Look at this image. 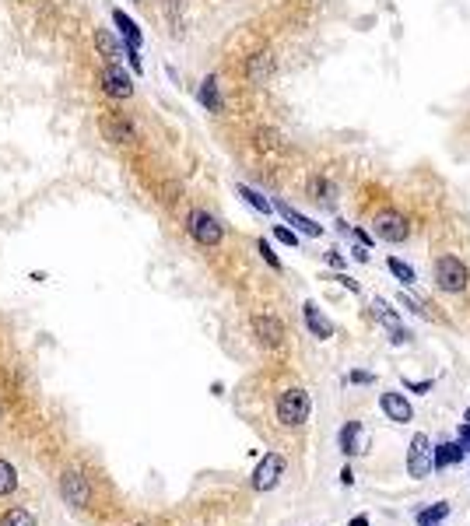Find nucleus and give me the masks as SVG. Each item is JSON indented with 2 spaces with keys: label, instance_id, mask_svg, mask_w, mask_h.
Returning a JSON list of instances; mask_svg holds the SVG:
<instances>
[{
  "label": "nucleus",
  "instance_id": "1",
  "mask_svg": "<svg viewBox=\"0 0 470 526\" xmlns=\"http://www.w3.org/2000/svg\"><path fill=\"white\" fill-rule=\"evenodd\" d=\"M435 285L446 295H460L470 288V270L460 256H439L435 260Z\"/></svg>",
  "mask_w": 470,
  "mask_h": 526
},
{
  "label": "nucleus",
  "instance_id": "2",
  "mask_svg": "<svg viewBox=\"0 0 470 526\" xmlns=\"http://www.w3.org/2000/svg\"><path fill=\"white\" fill-rule=\"evenodd\" d=\"M372 232H376V239H382V242L400 246V242H407V239H411V221H407V214L386 208V210H379L376 217H372Z\"/></svg>",
  "mask_w": 470,
  "mask_h": 526
},
{
  "label": "nucleus",
  "instance_id": "3",
  "mask_svg": "<svg viewBox=\"0 0 470 526\" xmlns=\"http://www.w3.org/2000/svg\"><path fill=\"white\" fill-rule=\"evenodd\" d=\"M305 418H309V393L298 386L284 390L278 397V421L284 428H298V424H305Z\"/></svg>",
  "mask_w": 470,
  "mask_h": 526
},
{
  "label": "nucleus",
  "instance_id": "4",
  "mask_svg": "<svg viewBox=\"0 0 470 526\" xmlns=\"http://www.w3.org/2000/svg\"><path fill=\"white\" fill-rule=\"evenodd\" d=\"M187 232L200 242V246H218L221 239H225V225L211 214V210H189L187 217Z\"/></svg>",
  "mask_w": 470,
  "mask_h": 526
},
{
  "label": "nucleus",
  "instance_id": "5",
  "mask_svg": "<svg viewBox=\"0 0 470 526\" xmlns=\"http://www.w3.org/2000/svg\"><path fill=\"white\" fill-rule=\"evenodd\" d=\"M98 85H102V92L109 95V99H130L134 95V81H130V74L119 67V64H105L102 71H98Z\"/></svg>",
  "mask_w": 470,
  "mask_h": 526
},
{
  "label": "nucleus",
  "instance_id": "6",
  "mask_svg": "<svg viewBox=\"0 0 470 526\" xmlns=\"http://www.w3.org/2000/svg\"><path fill=\"white\" fill-rule=\"evenodd\" d=\"M98 130H102V137L109 144H134L137 141V130H134V123L123 112H105L98 119Z\"/></svg>",
  "mask_w": 470,
  "mask_h": 526
},
{
  "label": "nucleus",
  "instance_id": "7",
  "mask_svg": "<svg viewBox=\"0 0 470 526\" xmlns=\"http://www.w3.org/2000/svg\"><path fill=\"white\" fill-rule=\"evenodd\" d=\"M407 474H411V477H428V474H432V438H428L425 431H418V435L411 438Z\"/></svg>",
  "mask_w": 470,
  "mask_h": 526
},
{
  "label": "nucleus",
  "instance_id": "8",
  "mask_svg": "<svg viewBox=\"0 0 470 526\" xmlns=\"http://www.w3.org/2000/svg\"><path fill=\"white\" fill-rule=\"evenodd\" d=\"M281 477H284V456L281 453H264V460H260V467L253 474V488L257 491H271V488H278Z\"/></svg>",
  "mask_w": 470,
  "mask_h": 526
},
{
  "label": "nucleus",
  "instance_id": "9",
  "mask_svg": "<svg viewBox=\"0 0 470 526\" xmlns=\"http://www.w3.org/2000/svg\"><path fill=\"white\" fill-rule=\"evenodd\" d=\"M60 495H64V502L67 506H74V509H85L88 502H92V488H88V481L81 477V474H64V481H60Z\"/></svg>",
  "mask_w": 470,
  "mask_h": 526
},
{
  "label": "nucleus",
  "instance_id": "10",
  "mask_svg": "<svg viewBox=\"0 0 470 526\" xmlns=\"http://www.w3.org/2000/svg\"><path fill=\"white\" fill-rule=\"evenodd\" d=\"M274 210L281 214V217L291 225V228H295V232H302V235H309V239H319V235H323V225H316L312 217H305L302 210H295L288 201H274Z\"/></svg>",
  "mask_w": 470,
  "mask_h": 526
},
{
  "label": "nucleus",
  "instance_id": "11",
  "mask_svg": "<svg viewBox=\"0 0 470 526\" xmlns=\"http://www.w3.org/2000/svg\"><path fill=\"white\" fill-rule=\"evenodd\" d=\"M253 330H257V337H260V344H267V347H281L284 344V323L278 316H253Z\"/></svg>",
  "mask_w": 470,
  "mask_h": 526
},
{
  "label": "nucleus",
  "instance_id": "12",
  "mask_svg": "<svg viewBox=\"0 0 470 526\" xmlns=\"http://www.w3.org/2000/svg\"><path fill=\"white\" fill-rule=\"evenodd\" d=\"M379 407H382L386 418L400 421V424H407V421L414 418V411H411V404L404 400V393H382V397H379Z\"/></svg>",
  "mask_w": 470,
  "mask_h": 526
},
{
  "label": "nucleus",
  "instance_id": "13",
  "mask_svg": "<svg viewBox=\"0 0 470 526\" xmlns=\"http://www.w3.org/2000/svg\"><path fill=\"white\" fill-rule=\"evenodd\" d=\"M95 49L105 64H119V56H123V42L109 28H95Z\"/></svg>",
  "mask_w": 470,
  "mask_h": 526
},
{
  "label": "nucleus",
  "instance_id": "14",
  "mask_svg": "<svg viewBox=\"0 0 470 526\" xmlns=\"http://www.w3.org/2000/svg\"><path fill=\"white\" fill-rule=\"evenodd\" d=\"M271 74H274V56H271V53H253V56L246 60V78H249L253 85H264Z\"/></svg>",
  "mask_w": 470,
  "mask_h": 526
},
{
  "label": "nucleus",
  "instance_id": "15",
  "mask_svg": "<svg viewBox=\"0 0 470 526\" xmlns=\"http://www.w3.org/2000/svg\"><path fill=\"white\" fill-rule=\"evenodd\" d=\"M341 449H344L348 456L365 453V431H362V421H348V424L341 428Z\"/></svg>",
  "mask_w": 470,
  "mask_h": 526
},
{
  "label": "nucleus",
  "instance_id": "16",
  "mask_svg": "<svg viewBox=\"0 0 470 526\" xmlns=\"http://www.w3.org/2000/svg\"><path fill=\"white\" fill-rule=\"evenodd\" d=\"M112 21H116V28H119V35H123V42L127 46H134V49H141V42H144V35H141V28H137V21L127 14V11H112Z\"/></svg>",
  "mask_w": 470,
  "mask_h": 526
},
{
  "label": "nucleus",
  "instance_id": "17",
  "mask_svg": "<svg viewBox=\"0 0 470 526\" xmlns=\"http://www.w3.org/2000/svg\"><path fill=\"white\" fill-rule=\"evenodd\" d=\"M302 316H305V326H309V333H312V337H319V340L334 337V326H330V319H327V316H319L316 302H305V306H302Z\"/></svg>",
  "mask_w": 470,
  "mask_h": 526
},
{
  "label": "nucleus",
  "instance_id": "18",
  "mask_svg": "<svg viewBox=\"0 0 470 526\" xmlns=\"http://www.w3.org/2000/svg\"><path fill=\"white\" fill-rule=\"evenodd\" d=\"M460 460H464V446L460 442H442V446L432 449V470H442V467L460 463Z\"/></svg>",
  "mask_w": 470,
  "mask_h": 526
},
{
  "label": "nucleus",
  "instance_id": "19",
  "mask_svg": "<svg viewBox=\"0 0 470 526\" xmlns=\"http://www.w3.org/2000/svg\"><path fill=\"white\" fill-rule=\"evenodd\" d=\"M196 99H200V105H204L207 112H221V95H218V78H204V85H200V92H196Z\"/></svg>",
  "mask_w": 470,
  "mask_h": 526
},
{
  "label": "nucleus",
  "instance_id": "20",
  "mask_svg": "<svg viewBox=\"0 0 470 526\" xmlns=\"http://www.w3.org/2000/svg\"><path fill=\"white\" fill-rule=\"evenodd\" d=\"M235 193H239V197H242V201H246L253 210H260V214H271V210H274V204H271L260 190H253V186H246V183H239V186H235Z\"/></svg>",
  "mask_w": 470,
  "mask_h": 526
},
{
  "label": "nucleus",
  "instance_id": "21",
  "mask_svg": "<svg viewBox=\"0 0 470 526\" xmlns=\"http://www.w3.org/2000/svg\"><path fill=\"white\" fill-rule=\"evenodd\" d=\"M386 267H389V274H393V277H396V281H400L404 288H411V285L418 281L414 267H411V263H404L400 256H389V260H386Z\"/></svg>",
  "mask_w": 470,
  "mask_h": 526
},
{
  "label": "nucleus",
  "instance_id": "22",
  "mask_svg": "<svg viewBox=\"0 0 470 526\" xmlns=\"http://www.w3.org/2000/svg\"><path fill=\"white\" fill-rule=\"evenodd\" d=\"M305 190H309V197L312 201H330V193H334V186H330V179L327 176H309V183H305Z\"/></svg>",
  "mask_w": 470,
  "mask_h": 526
},
{
  "label": "nucleus",
  "instance_id": "23",
  "mask_svg": "<svg viewBox=\"0 0 470 526\" xmlns=\"http://www.w3.org/2000/svg\"><path fill=\"white\" fill-rule=\"evenodd\" d=\"M446 516H450V506L446 502H435L432 509H421L418 513V526H439Z\"/></svg>",
  "mask_w": 470,
  "mask_h": 526
},
{
  "label": "nucleus",
  "instance_id": "24",
  "mask_svg": "<svg viewBox=\"0 0 470 526\" xmlns=\"http://www.w3.org/2000/svg\"><path fill=\"white\" fill-rule=\"evenodd\" d=\"M372 313H376V319H379V323H386L389 330H393V326H400V316L389 309V302H386V299H376V302H372Z\"/></svg>",
  "mask_w": 470,
  "mask_h": 526
},
{
  "label": "nucleus",
  "instance_id": "25",
  "mask_svg": "<svg viewBox=\"0 0 470 526\" xmlns=\"http://www.w3.org/2000/svg\"><path fill=\"white\" fill-rule=\"evenodd\" d=\"M14 488H18V474L7 460H0V495H11Z\"/></svg>",
  "mask_w": 470,
  "mask_h": 526
},
{
  "label": "nucleus",
  "instance_id": "26",
  "mask_svg": "<svg viewBox=\"0 0 470 526\" xmlns=\"http://www.w3.org/2000/svg\"><path fill=\"white\" fill-rule=\"evenodd\" d=\"M0 526H39V523H35L32 513H25V509H11V513L0 520Z\"/></svg>",
  "mask_w": 470,
  "mask_h": 526
},
{
  "label": "nucleus",
  "instance_id": "27",
  "mask_svg": "<svg viewBox=\"0 0 470 526\" xmlns=\"http://www.w3.org/2000/svg\"><path fill=\"white\" fill-rule=\"evenodd\" d=\"M257 253L267 260V267H271V270H281V260H278V253L271 249V242H267V239H260V242H257Z\"/></svg>",
  "mask_w": 470,
  "mask_h": 526
},
{
  "label": "nucleus",
  "instance_id": "28",
  "mask_svg": "<svg viewBox=\"0 0 470 526\" xmlns=\"http://www.w3.org/2000/svg\"><path fill=\"white\" fill-rule=\"evenodd\" d=\"M274 239H278L281 246H291V249L298 246V232H295V228H288V225H274Z\"/></svg>",
  "mask_w": 470,
  "mask_h": 526
},
{
  "label": "nucleus",
  "instance_id": "29",
  "mask_svg": "<svg viewBox=\"0 0 470 526\" xmlns=\"http://www.w3.org/2000/svg\"><path fill=\"white\" fill-rule=\"evenodd\" d=\"M389 340H393V344H411L414 333H411L407 326H393V330H389Z\"/></svg>",
  "mask_w": 470,
  "mask_h": 526
},
{
  "label": "nucleus",
  "instance_id": "30",
  "mask_svg": "<svg viewBox=\"0 0 470 526\" xmlns=\"http://www.w3.org/2000/svg\"><path fill=\"white\" fill-rule=\"evenodd\" d=\"M327 263H330L334 270H344V267H348V260H344L341 249H330V253H327Z\"/></svg>",
  "mask_w": 470,
  "mask_h": 526
},
{
  "label": "nucleus",
  "instance_id": "31",
  "mask_svg": "<svg viewBox=\"0 0 470 526\" xmlns=\"http://www.w3.org/2000/svg\"><path fill=\"white\" fill-rule=\"evenodd\" d=\"M334 281H337V285H344V288H348V292H362V285H358V281H355V277H348V274H337V277H334Z\"/></svg>",
  "mask_w": 470,
  "mask_h": 526
},
{
  "label": "nucleus",
  "instance_id": "32",
  "mask_svg": "<svg viewBox=\"0 0 470 526\" xmlns=\"http://www.w3.org/2000/svg\"><path fill=\"white\" fill-rule=\"evenodd\" d=\"M351 256H355L358 263H369V246H362V242H358V246L351 249Z\"/></svg>",
  "mask_w": 470,
  "mask_h": 526
},
{
  "label": "nucleus",
  "instance_id": "33",
  "mask_svg": "<svg viewBox=\"0 0 470 526\" xmlns=\"http://www.w3.org/2000/svg\"><path fill=\"white\" fill-rule=\"evenodd\" d=\"M460 446H464V453H470V424L467 421L460 424Z\"/></svg>",
  "mask_w": 470,
  "mask_h": 526
},
{
  "label": "nucleus",
  "instance_id": "34",
  "mask_svg": "<svg viewBox=\"0 0 470 526\" xmlns=\"http://www.w3.org/2000/svg\"><path fill=\"white\" fill-rule=\"evenodd\" d=\"M400 309H407V313L421 316V309H418V302H414V299H404V295H400Z\"/></svg>",
  "mask_w": 470,
  "mask_h": 526
},
{
  "label": "nucleus",
  "instance_id": "35",
  "mask_svg": "<svg viewBox=\"0 0 470 526\" xmlns=\"http://www.w3.org/2000/svg\"><path fill=\"white\" fill-rule=\"evenodd\" d=\"M351 383L365 386V383H372V372H351Z\"/></svg>",
  "mask_w": 470,
  "mask_h": 526
},
{
  "label": "nucleus",
  "instance_id": "36",
  "mask_svg": "<svg viewBox=\"0 0 470 526\" xmlns=\"http://www.w3.org/2000/svg\"><path fill=\"white\" fill-rule=\"evenodd\" d=\"M407 386H411L414 393H428V390H432V379H421V383H407Z\"/></svg>",
  "mask_w": 470,
  "mask_h": 526
},
{
  "label": "nucleus",
  "instance_id": "37",
  "mask_svg": "<svg viewBox=\"0 0 470 526\" xmlns=\"http://www.w3.org/2000/svg\"><path fill=\"white\" fill-rule=\"evenodd\" d=\"M341 481H344V484H355V474H351V467H344V470H341Z\"/></svg>",
  "mask_w": 470,
  "mask_h": 526
},
{
  "label": "nucleus",
  "instance_id": "38",
  "mask_svg": "<svg viewBox=\"0 0 470 526\" xmlns=\"http://www.w3.org/2000/svg\"><path fill=\"white\" fill-rule=\"evenodd\" d=\"M351 526H369V516H355V520H351Z\"/></svg>",
  "mask_w": 470,
  "mask_h": 526
},
{
  "label": "nucleus",
  "instance_id": "39",
  "mask_svg": "<svg viewBox=\"0 0 470 526\" xmlns=\"http://www.w3.org/2000/svg\"><path fill=\"white\" fill-rule=\"evenodd\" d=\"M464 421H467V424H470V407H467V411H464Z\"/></svg>",
  "mask_w": 470,
  "mask_h": 526
},
{
  "label": "nucleus",
  "instance_id": "40",
  "mask_svg": "<svg viewBox=\"0 0 470 526\" xmlns=\"http://www.w3.org/2000/svg\"><path fill=\"white\" fill-rule=\"evenodd\" d=\"M134 4H141V0H134Z\"/></svg>",
  "mask_w": 470,
  "mask_h": 526
}]
</instances>
